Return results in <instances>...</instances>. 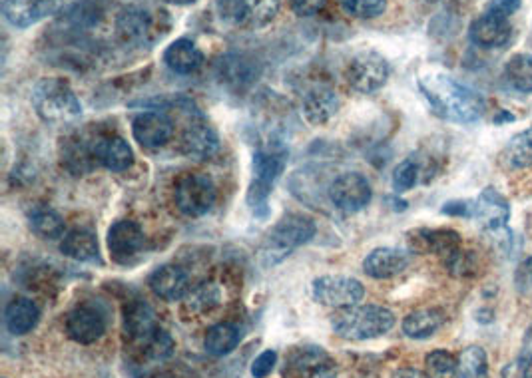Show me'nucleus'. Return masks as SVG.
Returning <instances> with one entry per match:
<instances>
[{"label": "nucleus", "instance_id": "nucleus-1", "mask_svg": "<svg viewBox=\"0 0 532 378\" xmlns=\"http://www.w3.org/2000/svg\"><path fill=\"white\" fill-rule=\"evenodd\" d=\"M419 90L431 104L433 112L443 120L457 124H473L485 114V98L445 74H431L419 80Z\"/></svg>", "mask_w": 532, "mask_h": 378}, {"label": "nucleus", "instance_id": "nucleus-2", "mask_svg": "<svg viewBox=\"0 0 532 378\" xmlns=\"http://www.w3.org/2000/svg\"><path fill=\"white\" fill-rule=\"evenodd\" d=\"M395 327V315L379 305H355L339 309L331 319V329L345 341H371L387 335Z\"/></svg>", "mask_w": 532, "mask_h": 378}, {"label": "nucleus", "instance_id": "nucleus-3", "mask_svg": "<svg viewBox=\"0 0 532 378\" xmlns=\"http://www.w3.org/2000/svg\"><path fill=\"white\" fill-rule=\"evenodd\" d=\"M315 235V223L303 213H289L277 221L260 247V257L266 267H273L289 257L297 247L309 243Z\"/></svg>", "mask_w": 532, "mask_h": 378}, {"label": "nucleus", "instance_id": "nucleus-4", "mask_svg": "<svg viewBox=\"0 0 532 378\" xmlns=\"http://www.w3.org/2000/svg\"><path fill=\"white\" fill-rule=\"evenodd\" d=\"M32 106L46 124H68L82 116L78 96L60 78H42L32 90Z\"/></svg>", "mask_w": 532, "mask_h": 378}, {"label": "nucleus", "instance_id": "nucleus-5", "mask_svg": "<svg viewBox=\"0 0 532 378\" xmlns=\"http://www.w3.org/2000/svg\"><path fill=\"white\" fill-rule=\"evenodd\" d=\"M389 72V62L379 52L363 50L351 58L345 76L353 90L373 94L387 84Z\"/></svg>", "mask_w": 532, "mask_h": 378}, {"label": "nucleus", "instance_id": "nucleus-6", "mask_svg": "<svg viewBox=\"0 0 532 378\" xmlns=\"http://www.w3.org/2000/svg\"><path fill=\"white\" fill-rule=\"evenodd\" d=\"M311 293L313 299L325 307L349 309L359 305V301L365 297V287L353 277L325 275L313 281Z\"/></svg>", "mask_w": 532, "mask_h": 378}, {"label": "nucleus", "instance_id": "nucleus-7", "mask_svg": "<svg viewBox=\"0 0 532 378\" xmlns=\"http://www.w3.org/2000/svg\"><path fill=\"white\" fill-rule=\"evenodd\" d=\"M216 4L224 20L242 28H264L281 8L279 0H218Z\"/></svg>", "mask_w": 532, "mask_h": 378}, {"label": "nucleus", "instance_id": "nucleus-8", "mask_svg": "<svg viewBox=\"0 0 532 378\" xmlns=\"http://www.w3.org/2000/svg\"><path fill=\"white\" fill-rule=\"evenodd\" d=\"M335 361L321 347L293 349L283 367V378H335Z\"/></svg>", "mask_w": 532, "mask_h": 378}, {"label": "nucleus", "instance_id": "nucleus-9", "mask_svg": "<svg viewBox=\"0 0 532 378\" xmlns=\"http://www.w3.org/2000/svg\"><path fill=\"white\" fill-rule=\"evenodd\" d=\"M216 186L204 174H188L176 184V205L188 217H200L212 209Z\"/></svg>", "mask_w": 532, "mask_h": 378}, {"label": "nucleus", "instance_id": "nucleus-10", "mask_svg": "<svg viewBox=\"0 0 532 378\" xmlns=\"http://www.w3.org/2000/svg\"><path fill=\"white\" fill-rule=\"evenodd\" d=\"M108 249L110 257L118 265H132L138 261L146 249V237L138 223L120 219L108 229Z\"/></svg>", "mask_w": 532, "mask_h": 378}, {"label": "nucleus", "instance_id": "nucleus-11", "mask_svg": "<svg viewBox=\"0 0 532 378\" xmlns=\"http://www.w3.org/2000/svg\"><path fill=\"white\" fill-rule=\"evenodd\" d=\"M371 184L365 176L357 172H345L339 178H335L329 186V199L331 203L345 211V213H357L365 209L371 201Z\"/></svg>", "mask_w": 532, "mask_h": 378}, {"label": "nucleus", "instance_id": "nucleus-12", "mask_svg": "<svg viewBox=\"0 0 532 378\" xmlns=\"http://www.w3.org/2000/svg\"><path fill=\"white\" fill-rule=\"evenodd\" d=\"M160 331L162 329L148 303L136 299L124 307V333L136 349L142 351Z\"/></svg>", "mask_w": 532, "mask_h": 378}, {"label": "nucleus", "instance_id": "nucleus-13", "mask_svg": "<svg viewBox=\"0 0 532 378\" xmlns=\"http://www.w3.org/2000/svg\"><path fill=\"white\" fill-rule=\"evenodd\" d=\"M66 333L74 343L92 345L106 333V317L94 305H80L66 317Z\"/></svg>", "mask_w": 532, "mask_h": 378}, {"label": "nucleus", "instance_id": "nucleus-14", "mask_svg": "<svg viewBox=\"0 0 532 378\" xmlns=\"http://www.w3.org/2000/svg\"><path fill=\"white\" fill-rule=\"evenodd\" d=\"M473 219H477L487 231L507 229L511 205L499 189L485 188L477 199H473Z\"/></svg>", "mask_w": 532, "mask_h": 378}, {"label": "nucleus", "instance_id": "nucleus-15", "mask_svg": "<svg viewBox=\"0 0 532 378\" xmlns=\"http://www.w3.org/2000/svg\"><path fill=\"white\" fill-rule=\"evenodd\" d=\"M471 40L481 48H501L505 46L513 36V26L509 22V16H503L495 10H487L471 24Z\"/></svg>", "mask_w": 532, "mask_h": 378}, {"label": "nucleus", "instance_id": "nucleus-16", "mask_svg": "<svg viewBox=\"0 0 532 378\" xmlns=\"http://www.w3.org/2000/svg\"><path fill=\"white\" fill-rule=\"evenodd\" d=\"M132 134L140 146L156 150L170 142L174 126L162 112H142L132 122Z\"/></svg>", "mask_w": 532, "mask_h": 378}, {"label": "nucleus", "instance_id": "nucleus-17", "mask_svg": "<svg viewBox=\"0 0 532 378\" xmlns=\"http://www.w3.org/2000/svg\"><path fill=\"white\" fill-rule=\"evenodd\" d=\"M218 150V132L206 120H192L182 134V152L192 160H210Z\"/></svg>", "mask_w": 532, "mask_h": 378}, {"label": "nucleus", "instance_id": "nucleus-18", "mask_svg": "<svg viewBox=\"0 0 532 378\" xmlns=\"http://www.w3.org/2000/svg\"><path fill=\"white\" fill-rule=\"evenodd\" d=\"M411 263L407 251L397 247H377L363 259V271L373 279H393Z\"/></svg>", "mask_w": 532, "mask_h": 378}, {"label": "nucleus", "instance_id": "nucleus-19", "mask_svg": "<svg viewBox=\"0 0 532 378\" xmlns=\"http://www.w3.org/2000/svg\"><path fill=\"white\" fill-rule=\"evenodd\" d=\"M56 12L54 0H4V20L14 28H30Z\"/></svg>", "mask_w": 532, "mask_h": 378}, {"label": "nucleus", "instance_id": "nucleus-20", "mask_svg": "<svg viewBox=\"0 0 532 378\" xmlns=\"http://www.w3.org/2000/svg\"><path fill=\"white\" fill-rule=\"evenodd\" d=\"M262 68L258 64V60L246 52H232L226 54L220 62H218V74L220 78L234 88H246L250 84H254L260 76Z\"/></svg>", "mask_w": 532, "mask_h": 378}, {"label": "nucleus", "instance_id": "nucleus-21", "mask_svg": "<svg viewBox=\"0 0 532 378\" xmlns=\"http://www.w3.org/2000/svg\"><path fill=\"white\" fill-rule=\"evenodd\" d=\"M148 285L156 297H160L168 303L180 301L190 293V277L184 269H180L176 265L158 267L150 275Z\"/></svg>", "mask_w": 532, "mask_h": 378}, {"label": "nucleus", "instance_id": "nucleus-22", "mask_svg": "<svg viewBox=\"0 0 532 378\" xmlns=\"http://www.w3.org/2000/svg\"><path fill=\"white\" fill-rule=\"evenodd\" d=\"M411 249L417 253L449 255L461 247V235L455 229H417L409 237Z\"/></svg>", "mask_w": 532, "mask_h": 378}, {"label": "nucleus", "instance_id": "nucleus-23", "mask_svg": "<svg viewBox=\"0 0 532 378\" xmlns=\"http://www.w3.org/2000/svg\"><path fill=\"white\" fill-rule=\"evenodd\" d=\"M339 104L341 102L331 88L317 86L303 96V116L309 124L323 126L339 112Z\"/></svg>", "mask_w": 532, "mask_h": 378}, {"label": "nucleus", "instance_id": "nucleus-24", "mask_svg": "<svg viewBox=\"0 0 532 378\" xmlns=\"http://www.w3.org/2000/svg\"><path fill=\"white\" fill-rule=\"evenodd\" d=\"M96 162L112 172H124L134 164V154L128 142L120 136H104L94 144Z\"/></svg>", "mask_w": 532, "mask_h": 378}, {"label": "nucleus", "instance_id": "nucleus-25", "mask_svg": "<svg viewBox=\"0 0 532 378\" xmlns=\"http://www.w3.org/2000/svg\"><path fill=\"white\" fill-rule=\"evenodd\" d=\"M164 62L176 74H194L202 68L204 54L192 40L180 38L164 50Z\"/></svg>", "mask_w": 532, "mask_h": 378}, {"label": "nucleus", "instance_id": "nucleus-26", "mask_svg": "<svg viewBox=\"0 0 532 378\" xmlns=\"http://www.w3.org/2000/svg\"><path fill=\"white\" fill-rule=\"evenodd\" d=\"M38 321H40V311H38L34 301H30L26 297H18L6 305L4 325H6L10 335H14V337L26 335L38 325Z\"/></svg>", "mask_w": 532, "mask_h": 378}, {"label": "nucleus", "instance_id": "nucleus-27", "mask_svg": "<svg viewBox=\"0 0 532 378\" xmlns=\"http://www.w3.org/2000/svg\"><path fill=\"white\" fill-rule=\"evenodd\" d=\"M445 323H447V317L441 309H421L405 317L403 333L405 337L413 341H425L437 335Z\"/></svg>", "mask_w": 532, "mask_h": 378}, {"label": "nucleus", "instance_id": "nucleus-28", "mask_svg": "<svg viewBox=\"0 0 532 378\" xmlns=\"http://www.w3.org/2000/svg\"><path fill=\"white\" fill-rule=\"evenodd\" d=\"M60 251L74 259V261H82V263H94L100 261V247H98V239L92 231L88 229H72L62 237L60 243Z\"/></svg>", "mask_w": 532, "mask_h": 378}, {"label": "nucleus", "instance_id": "nucleus-29", "mask_svg": "<svg viewBox=\"0 0 532 378\" xmlns=\"http://www.w3.org/2000/svg\"><path fill=\"white\" fill-rule=\"evenodd\" d=\"M28 223H30V229L42 237V239H58V237H64L66 233V227H64V219L60 217L58 211H54L52 207H46V205H36L30 209L28 213Z\"/></svg>", "mask_w": 532, "mask_h": 378}, {"label": "nucleus", "instance_id": "nucleus-30", "mask_svg": "<svg viewBox=\"0 0 532 378\" xmlns=\"http://www.w3.org/2000/svg\"><path fill=\"white\" fill-rule=\"evenodd\" d=\"M501 162L507 170L532 168V126L511 138L501 154Z\"/></svg>", "mask_w": 532, "mask_h": 378}, {"label": "nucleus", "instance_id": "nucleus-31", "mask_svg": "<svg viewBox=\"0 0 532 378\" xmlns=\"http://www.w3.org/2000/svg\"><path fill=\"white\" fill-rule=\"evenodd\" d=\"M116 26L126 40H144L152 28V16L140 6H128L120 12Z\"/></svg>", "mask_w": 532, "mask_h": 378}, {"label": "nucleus", "instance_id": "nucleus-32", "mask_svg": "<svg viewBox=\"0 0 532 378\" xmlns=\"http://www.w3.org/2000/svg\"><path fill=\"white\" fill-rule=\"evenodd\" d=\"M242 341V331L232 323H220L214 325L204 341V347L214 357H226L230 355Z\"/></svg>", "mask_w": 532, "mask_h": 378}, {"label": "nucleus", "instance_id": "nucleus-33", "mask_svg": "<svg viewBox=\"0 0 532 378\" xmlns=\"http://www.w3.org/2000/svg\"><path fill=\"white\" fill-rule=\"evenodd\" d=\"M252 168H254V182L273 188V184L283 174L285 158L281 152H275V150H260L254 154Z\"/></svg>", "mask_w": 532, "mask_h": 378}, {"label": "nucleus", "instance_id": "nucleus-34", "mask_svg": "<svg viewBox=\"0 0 532 378\" xmlns=\"http://www.w3.org/2000/svg\"><path fill=\"white\" fill-rule=\"evenodd\" d=\"M505 82L515 92L532 94V54H515L507 62Z\"/></svg>", "mask_w": 532, "mask_h": 378}, {"label": "nucleus", "instance_id": "nucleus-35", "mask_svg": "<svg viewBox=\"0 0 532 378\" xmlns=\"http://www.w3.org/2000/svg\"><path fill=\"white\" fill-rule=\"evenodd\" d=\"M451 378H489V357L483 347H467L459 359Z\"/></svg>", "mask_w": 532, "mask_h": 378}, {"label": "nucleus", "instance_id": "nucleus-36", "mask_svg": "<svg viewBox=\"0 0 532 378\" xmlns=\"http://www.w3.org/2000/svg\"><path fill=\"white\" fill-rule=\"evenodd\" d=\"M186 301H188V309L190 311L206 313V311H212L220 303V291H218L216 285L204 283V285L192 289L186 295Z\"/></svg>", "mask_w": 532, "mask_h": 378}, {"label": "nucleus", "instance_id": "nucleus-37", "mask_svg": "<svg viewBox=\"0 0 532 378\" xmlns=\"http://www.w3.org/2000/svg\"><path fill=\"white\" fill-rule=\"evenodd\" d=\"M443 263L449 273L455 277H469L477 271V257L473 251H463L461 247L455 249L453 253L443 257Z\"/></svg>", "mask_w": 532, "mask_h": 378}, {"label": "nucleus", "instance_id": "nucleus-38", "mask_svg": "<svg viewBox=\"0 0 532 378\" xmlns=\"http://www.w3.org/2000/svg\"><path fill=\"white\" fill-rule=\"evenodd\" d=\"M427 375L431 378H451L457 369V359L449 351H433L425 359Z\"/></svg>", "mask_w": 532, "mask_h": 378}, {"label": "nucleus", "instance_id": "nucleus-39", "mask_svg": "<svg viewBox=\"0 0 532 378\" xmlns=\"http://www.w3.org/2000/svg\"><path fill=\"white\" fill-rule=\"evenodd\" d=\"M341 8L355 18H377L385 12L387 0H337Z\"/></svg>", "mask_w": 532, "mask_h": 378}, {"label": "nucleus", "instance_id": "nucleus-40", "mask_svg": "<svg viewBox=\"0 0 532 378\" xmlns=\"http://www.w3.org/2000/svg\"><path fill=\"white\" fill-rule=\"evenodd\" d=\"M419 164L415 160H405L401 162L395 172H393V188L397 191H409L417 186L419 182Z\"/></svg>", "mask_w": 532, "mask_h": 378}, {"label": "nucleus", "instance_id": "nucleus-41", "mask_svg": "<svg viewBox=\"0 0 532 378\" xmlns=\"http://www.w3.org/2000/svg\"><path fill=\"white\" fill-rule=\"evenodd\" d=\"M507 373L513 375L511 378H532V327L523 341V349L517 361L507 369Z\"/></svg>", "mask_w": 532, "mask_h": 378}, {"label": "nucleus", "instance_id": "nucleus-42", "mask_svg": "<svg viewBox=\"0 0 532 378\" xmlns=\"http://www.w3.org/2000/svg\"><path fill=\"white\" fill-rule=\"evenodd\" d=\"M273 188L266 186V184H260V182H252L250 191H248V205L252 209V213L256 217H267L269 213V195H271Z\"/></svg>", "mask_w": 532, "mask_h": 378}, {"label": "nucleus", "instance_id": "nucleus-43", "mask_svg": "<svg viewBox=\"0 0 532 378\" xmlns=\"http://www.w3.org/2000/svg\"><path fill=\"white\" fill-rule=\"evenodd\" d=\"M277 365V353L275 351H264L252 365V377L267 378Z\"/></svg>", "mask_w": 532, "mask_h": 378}, {"label": "nucleus", "instance_id": "nucleus-44", "mask_svg": "<svg viewBox=\"0 0 532 378\" xmlns=\"http://www.w3.org/2000/svg\"><path fill=\"white\" fill-rule=\"evenodd\" d=\"M289 4H291V10H293L297 16L307 18V16H315V14H319V12L325 8L327 0H289Z\"/></svg>", "mask_w": 532, "mask_h": 378}, {"label": "nucleus", "instance_id": "nucleus-45", "mask_svg": "<svg viewBox=\"0 0 532 378\" xmlns=\"http://www.w3.org/2000/svg\"><path fill=\"white\" fill-rule=\"evenodd\" d=\"M443 213L451 215V217H473V199L449 201V203H445Z\"/></svg>", "mask_w": 532, "mask_h": 378}, {"label": "nucleus", "instance_id": "nucleus-46", "mask_svg": "<svg viewBox=\"0 0 532 378\" xmlns=\"http://www.w3.org/2000/svg\"><path fill=\"white\" fill-rule=\"evenodd\" d=\"M519 8H521V0H493L491 6H489V10H495V12L503 14V16H509V18Z\"/></svg>", "mask_w": 532, "mask_h": 378}, {"label": "nucleus", "instance_id": "nucleus-47", "mask_svg": "<svg viewBox=\"0 0 532 378\" xmlns=\"http://www.w3.org/2000/svg\"><path fill=\"white\" fill-rule=\"evenodd\" d=\"M391 378H431L427 373L423 371H417V369H399L395 371Z\"/></svg>", "mask_w": 532, "mask_h": 378}]
</instances>
